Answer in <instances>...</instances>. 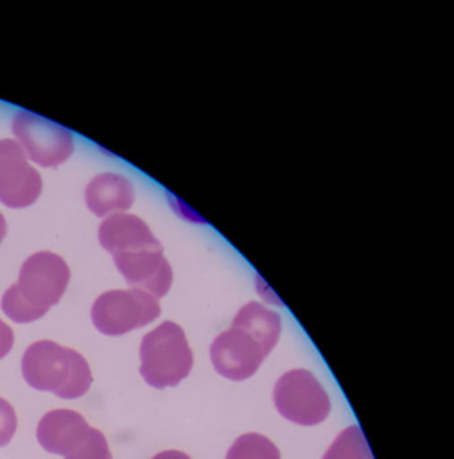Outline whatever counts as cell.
<instances>
[{
    "mask_svg": "<svg viewBox=\"0 0 454 459\" xmlns=\"http://www.w3.org/2000/svg\"><path fill=\"white\" fill-rule=\"evenodd\" d=\"M282 332L281 316L258 302L239 310L232 326L214 338L211 359L219 375L233 381L252 377L271 353Z\"/></svg>",
    "mask_w": 454,
    "mask_h": 459,
    "instance_id": "cell-1",
    "label": "cell"
},
{
    "mask_svg": "<svg viewBox=\"0 0 454 459\" xmlns=\"http://www.w3.org/2000/svg\"><path fill=\"white\" fill-rule=\"evenodd\" d=\"M69 281L71 270L63 257L37 252L23 263L17 283L4 292L2 310L17 324L37 321L60 302Z\"/></svg>",
    "mask_w": 454,
    "mask_h": 459,
    "instance_id": "cell-2",
    "label": "cell"
},
{
    "mask_svg": "<svg viewBox=\"0 0 454 459\" xmlns=\"http://www.w3.org/2000/svg\"><path fill=\"white\" fill-rule=\"evenodd\" d=\"M22 373L31 388L64 400L84 396L93 381L90 364L79 351L50 340L37 341L26 349Z\"/></svg>",
    "mask_w": 454,
    "mask_h": 459,
    "instance_id": "cell-3",
    "label": "cell"
},
{
    "mask_svg": "<svg viewBox=\"0 0 454 459\" xmlns=\"http://www.w3.org/2000/svg\"><path fill=\"white\" fill-rule=\"evenodd\" d=\"M142 377L153 388L177 386L190 375L193 353L184 330L165 321L147 333L141 343Z\"/></svg>",
    "mask_w": 454,
    "mask_h": 459,
    "instance_id": "cell-4",
    "label": "cell"
},
{
    "mask_svg": "<svg viewBox=\"0 0 454 459\" xmlns=\"http://www.w3.org/2000/svg\"><path fill=\"white\" fill-rule=\"evenodd\" d=\"M109 254L131 289L147 292L155 299L168 294L173 283V270L152 230L126 238Z\"/></svg>",
    "mask_w": 454,
    "mask_h": 459,
    "instance_id": "cell-5",
    "label": "cell"
},
{
    "mask_svg": "<svg viewBox=\"0 0 454 459\" xmlns=\"http://www.w3.org/2000/svg\"><path fill=\"white\" fill-rule=\"evenodd\" d=\"M160 316L158 299L134 289L104 292L95 300L91 311L96 329L109 337H119L141 329Z\"/></svg>",
    "mask_w": 454,
    "mask_h": 459,
    "instance_id": "cell-6",
    "label": "cell"
},
{
    "mask_svg": "<svg viewBox=\"0 0 454 459\" xmlns=\"http://www.w3.org/2000/svg\"><path fill=\"white\" fill-rule=\"evenodd\" d=\"M274 404L287 420L316 426L330 413V399L316 376L306 369L284 373L274 386Z\"/></svg>",
    "mask_w": 454,
    "mask_h": 459,
    "instance_id": "cell-7",
    "label": "cell"
},
{
    "mask_svg": "<svg viewBox=\"0 0 454 459\" xmlns=\"http://www.w3.org/2000/svg\"><path fill=\"white\" fill-rule=\"evenodd\" d=\"M13 133L31 160L42 168H56L74 154L71 131L33 112H18L13 122Z\"/></svg>",
    "mask_w": 454,
    "mask_h": 459,
    "instance_id": "cell-8",
    "label": "cell"
},
{
    "mask_svg": "<svg viewBox=\"0 0 454 459\" xmlns=\"http://www.w3.org/2000/svg\"><path fill=\"white\" fill-rule=\"evenodd\" d=\"M41 192V176L29 165L22 146L12 139L0 141V203L9 208H28Z\"/></svg>",
    "mask_w": 454,
    "mask_h": 459,
    "instance_id": "cell-9",
    "label": "cell"
},
{
    "mask_svg": "<svg viewBox=\"0 0 454 459\" xmlns=\"http://www.w3.org/2000/svg\"><path fill=\"white\" fill-rule=\"evenodd\" d=\"M92 427L82 413L72 410H53L44 415L37 427V440L48 453L66 456L90 437Z\"/></svg>",
    "mask_w": 454,
    "mask_h": 459,
    "instance_id": "cell-10",
    "label": "cell"
},
{
    "mask_svg": "<svg viewBox=\"0 0 454 459\" xmlns=\"http://www.w3.org/2000/svg\"><path fill=\"white\" fill-rule=\"evenodd\" d=\"M85 200L91 212L98 217H104L114 212L128 211L135 200V192L126 177L104 173L88 184Z\"/></svg>",
    "mask_w": 454,
    "mask_h": 459,
    "instance_id": "cell-11",
    "label": "cell"
},
{
    "mask_svg": "<svg viewBox=\"0 0 454 459\" xmlns=\"http://www.w3.org/2000/svg\"><path fill=\"white\" fill-rule=\"evenodd\" d=\"M322 459H373L367 439L359 426L344 429Z\"/></svg>",
    "mask_w": 454,
    "mask_h": 459,
    "instance_id": "cell-12",
    "label": "cell"
},
{
    "mask_svg": "<svg viewBox=\"0 0 454 459\" xmlns=\"http://www.w3.org/2000/svg\"><path fill=\"white\" fill-rule=\"evenodd\" d=\"M225 459H281V453L268 437L249 432L235 440Z\"/></svg>",
    "mask_w": 454,
    "mask_h": 459,
    "instance_id": "cell-13",
    "label": "cell"
},
{
    "mask_svg": "<svg viewBox=\"0 0 454 459\" xmlns=\"http://www.w3.org/2000/svg\"><path fill=\"white\" fill-rule=\"evenodd\" d=\"M65 459H112V454L103 432L92 429L87 440L74 453L66 455Z\"/></svg>",
    "mask_w": 454,
    "mask_h": 459,
    "instance_id": "cell-14",
    "label": "cell"
},
{
    "mask_svg": "<svg viewBox=\"0 0 454 459\" xmlns=\"http://www.w3.org/2000/svg\"><path fill=\"white\" fill-rule=\"evenodd\" d=\"M18 427L17 413L7 400L0 397V447L9 445Z\"/></svg>",
    "mask_w": 454,
    "mask_h": 459,
    "instance_id": "cell-15",
    "label": "cell"
},
{
    "mask_svg": "<svg viewBox=\"0 0 454 459\" xmlns=\"http://www.w3.org/2000/svg\"><path fill=\"white\" fill-rule=\"evenodd\" d=\"M14 332L9 325L0 319V359H4L14 346Z\"/></svg>",
    "mask_w": 454,
    "mask_h": 459,
    "instance_id": "cell-16",
    "label": "cell"
},
{
    "mask_svg": "<svg viewBox=\"0 0 454 459\" xmlns=\"http://www.w3.org/2000/svg\"><path fill=\"white\" fill-rule=\"evenodd\" d=\"M152 459H192L188 454L182 453V451L168 450L162 451V453L157 454L153 456Z\"/></svg>",
    "mask_w": 454,
    "mask_h": 459,
    "instance_id": "cell-17",
    "label": "cell"
},
{
    "mask_svg": "<svg viewBox=\"0 0 454 459\" xmlns=\"http://www.w3.org/2000/svg\"><path fill=\"white\" fill-rule=\"evenodd\" d=\"M7 233V222L4 220V214L0 213V243L6 238Z\"/></svg>",
    "mask_w": 454,
    "mask_h": 459,
    "instance_id": "cell-18",
    "label": "cell"
}]
</instances>
